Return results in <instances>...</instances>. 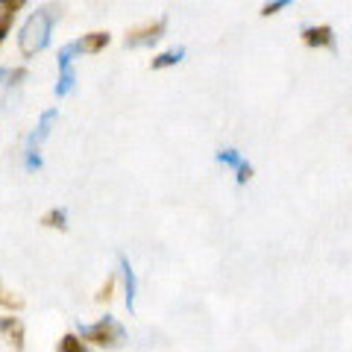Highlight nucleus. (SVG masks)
<instances>
[{"instance_id":"0eeeda50","label":"nucleus","mask_w":352,"mask_h":352,"mask_svg":"<svg viewBox=\"0 0 352 352\" xmlns=\"http://www.w3.org/2000/svg\"><path fill=\"white\" fill-rule=\"evenodd\" d=\"M106 44H109V32H88V36L76 41V47L82 53H97V50H103Z\"/></svg>"},{"instance_id":"f3484780","label":"nucleus","mask_w":352,"mask_h":352,"mask_svg":"<svg viewBox=\"0 0 352 352\" xmlns=\"http://www.w3.org/2000/svg\"><path fill=\"white\" fill-rule=\"evenodd\" d=\"M288 6V0H276V3H267L261 9V15H273V12H279V9H285Z\"/></svg>"},{"instance_id":"9d476101","label":"nucleus","mask_w":352,"mask_h":352,"mask_svg":"<svg viewBox=\"0 0 352 352\" xmlns=\"http://www.w3.org/2000/svg\"><path fill=\"white\" fill-rule=\"evenodd\" d=\"M182 56H185V50L182 47H173V50H168V53H162V56L153 59V68H170V65H176Z\"/></svg>"},{"instance_id":"20e7f679","label":"nucleus","mask_w":352,"mask_h":352,"mask_svg":"<svg viewBox=\"0 0 352 352\" xmlns=\"http://www.w3.org/2000/svg\"><path fill=\"white\" fill-rule=\"evenodd\" d=\"M80 50L76 44H65V47L59 50V82H56V94L65 97L71 94V88L76 82V74H74V65H71V56Z\"/></svg>"},{"instance_id":"39448f33","label":"nucleus","mask_w":352,"mask_h":352,"mask_svg":"<svg viewBox=\"0 0 352 352\" xmlns=\"http://www.w3.org/2000/svg\"><path fill=\"white\" fill-rule=\"evenodd\" d=\"M164 27H168V18H159L153 24H144V27H135L126 32V47H138V44H153L162 38Z\"/></svg>"},{"instance_id":"423d86ee","label":"nucleus","mask_w":352,"mask_h":352,"mask_svg":"<svg viewBox=\"0 0 352 352\" xmlns=\"http://www.w3.org/2000/svg\"><path fill=\"white\" fill-rule=\"evenodd\" d=\"M302 41L308 44V47H335L332 27H305L302 30Z\"/></svg>"},{"instance_id":"2eb2a0df","label":"nucleus","mask_w":352,"mask_h":352,"mask_svg":"<svg viewBox=\"0 0 352 352\" xmlns=\"http://www.w3.org/2000/svg\"><path fill=\"white\" fill-rule=\"evenodd\" d=\"M112 288H115V276H109V279L103 282L100 294H97V302H109V300H112Z\"/></svg>"},{"instance_id":"f03ea898","label":"nucleus","mask_w":352,"mask_h":352,"mask_svg":"<svg viewBox=\"0 0 352 352\" xmlns=\"http://www.w3.org/2000/svg\"><path fill=\"white\" fill-rule=\"evenodd\" d=\"M82 340H88V344H97V346L115 349V346L124 344V326H120L118 320H112V317H103V320H97L94 326L82 329Z\"/></svg>"},{"instance_id":"7ed1b4c3","label":"nucleus","mask_w":352,"mask_h":352,"mask_svg":"<svg viewBox=\"0 0 352 352\" xmlns=\"http://www.w3.org/2000/svg\"><path fill=\"white\" fill-rule=\"evenodd\" d=\"M53 120H56V109H50V112H44L41 115V120H38V126H36V132L30 135V141H27V159H24V164H27V170H38L41 168V144H44V138L50 135V126H53Z\"/></svg>"},{"instance_id":"ddd939ff","label":"nucleus","mask_w":352,"mask_h":352,"mask_svg":"<svg viewBox=\"0 0 352 352\" xmlns=\"http://www.w3.org/2000/svg\"><path fill=\"white\" fill-rule=\"evenodd\" d=\"M217 162H223V164H229V168H235V173H238V170H241V168H244V164H247L244 159L238 156L235 150H220V153H217Z\"/></svg>"},{"instance_id":"f257e3e1","label":"nucleus","mask_w":352,"mask_h":352,"mask_svg":"<svg viewBox=\"0 0 352 352\" xmlns=\"http://www.w3.org/2000/svg\"><path fill=\"white\" fill-rule=\"evenodd\" d=\"M59 12L56 9H38L27 18V24L21 27V36H18V47H21V56H36L38 50L47 47L50 41V30L56 24Z\"/></svg>"},{"instance_id":"9b49d317","label":"nucleus","mask_w":352,"mask_h":352,"mask_svg":"<svg viewBox=\"0 0 352 352\" xmlns=\"http://www.w3.org/2000/svg\"><path fill=\"white\" fill-rule=\"evenodd\" d=\"M0 9H3V21H0V36H6V32H9V21H12L15 12L21 9V0H12V3H9V0H3V6H0Z\"/></svg>"},{"instance_id":"4468645a","label":"nucleus","mask_w":352,"mask_h":352,"mask_svg":"<svg viewBox=\"0 0 352 352\" xmlns=\"http://www.w3.org/2000/svg\"><path fill=\"white\" fill-rule=\"evenodd\" d=\"M41 223L50 226V229H65V212L62 208H53V212H47L41 217Z\"/></svg>"},{"instance_id":"a211bd4d","label":"nucleus","mask_w":352,"mask_h":352,"mask_svg":"<svg viewBox=\"0 0 352 352\" xmlns=\"http://www.w3.org/2000/svg\"><path fill=\"white\" fill-rule=\"evenodd\" d=\"M3 305H6V308H21L24 302H21L18 296H12V291H3Z\"/></svg>"},{"instance_id":"6e6552de","label":"nucleus","mask_w":352,"mask_h":352,"mask_svg":"<svg viewBox=\"0 0 352 352\" xmlns=\"http://www.w3.org/2000/svg\"><path fill=\"white\" fill-rule=\"evenodd\" d=\"M118 261H120V270H124V285H126V308L132 311V308H135V273H132V267H129L126 256H118Z\"/></svg>"},{"instance_id":"f8f14e48","label":"nucleus","mask_w":352,"mask_h":352,"mask_svg":"<svg viewBox=\"0 0 352 352\" xmlns=\"http://www.w3.org/2000/svg\"><path fill=\"white\" fill-rule=\"evenodd\" d=\"M59 352H88L85 344H82V338H76V335H65L59 340Z\"/></svg>"},{"instance_id":"dca6fc26","label":"nucleus","mask_w":352,"mask_h":352,"mask_svg":"<svg viewBox=\"0 0 352 352\" xmlns=\"http://www.w3.org/2000/svg\"><path fill=\"white\" fill-rule=\"evenodd\" d=\"M27 76V71L24 68H15V71H3V80H6V85H15L18 80H24Z\"/></svg>"},{"instance_id":"1a4fd4ad","label":"nucleus","mask_w":352,"mask_h":352,"mask_svg":"<svg viewBox=\"0 0 352 352\" xmlns=\"http://www.w3.org/2000/svg\"><path fill=\"white\" fill-rule=\"evenodd\" d=\"M3 335L12 340L15 349L24 346V329H21V323L15 320V317H3Z\"/></svg>"}]
</instances>
